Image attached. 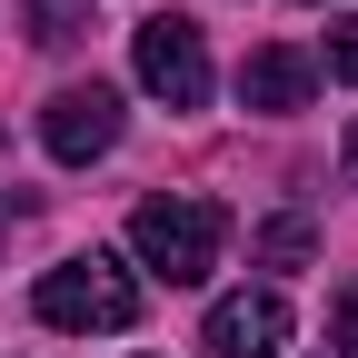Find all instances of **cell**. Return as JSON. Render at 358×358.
Here are the masks:
<instances>
[{
	"label": "cell",
	"instance_id": "cell-1",
	"mask_svg": "<svg viewBox=\"0 0 358 358\" xmlns=\"http://www.w3.org/2000/svg\"><path fill=\"white\" fill-rule=\"evenodd\" d=\"M30 308H40V329H70V338H120L129 319H140V279H129L110 249H80V259H60V268H40Z\"/></svg>",
	"mask_w": 358,
	"mask_h": 358
},
{
	"label": "cell",
	"instance_id": "cell-2",
	"mask_svg": "<svg viewBox=\"0 0 358 358\" xmlns=\"http://www.w3.org/2000/svg\"><path fill=\"white\" fill-rule=\"evenodd\" d=\"M219 249H229V209L219 199H140L129 209V259L169 289H199L219 268Z\"/></svg>",
	"mask_w": 358,
	"mask_h": 358
},
{
	"label": "cell",
	"instance_id": "cell-3",
	"mask_svg": "<svg viewBox=\"0 0 358 358\" xmlns=\"http://www.w3.org/2000/svg\"><path fill=\"white\" fill-rule=\"evenodd\" d=\"M129 70H140V90H150L159 110H209V90H219L209 40L179 20V10H159V20H140V30H129Z\"/></svg>",
	"mask_w": 358,
	"mask_h": 358
},
{
	"label": "cell",
	"instance_id": "cell-4",
	"mask_svg": "<svg viewBox=\"0 0 358 358\" xmlns=\"http://www.w3.org/2000/svg\"><path fill=\"white\" fill-rule=\"evenodd\" d=\"M40 150H50L60 169H90L120 150V90L110 80H70L50 90V110H40Z\"/></svg>",
	"mask_w": 358,
	"mask_h": 358
},
{
	"label": "cell",
	"instance_id": "cell-5",
	"mask_svg": "<svg viewBox=\"0 0 358 358\" xmlns=\"http://www.w3.org/2000/svg\"><path fill=\"white\" fill-rule=\"evenodd\" d=\"M199 348H209V358H279V348H289V299H279V289H229V299L199 319Z\"/></svg>",
	"mask_w": 358,
	"mask_h": 358
},
{
	"label": "cell",
	"instance_id": "cell-6",
	"mask_svg": "<svg viewBox=\"0 0 358 358\" xmlns=\"http://www.w3.org/2000/svg\"><path fill=\"white\" fill-rule=\"evenodd\" d=\"M308 90H319V60L308 50H249L239 60V110H308Z\"/></svg>",
	"mask_w": 358,
	"mask_h": 358
},
{
	"label": "cell",
	"instance_id": "cell-7",
	"mask_svg": "<svg viewBox=\"0 0 358 358\" xmlns=\"http://www.w3.org/2000/svg\"><path fill=\"white\" fill-rule=\"evenodd\" d=\"M308 249H319V229H308L299 209H289V219H268V229H259V259H268V268H299Z\"/></svg>",
	"mask_w": 358,
	"mask_h": 358
},
{
	"label": "cell",
	"instance_id": "cell-8",
	"mask_svg": "<svg viewBox=\"0 0 358 358\" xmlns=\"http://www.w3.org/2000/svg\"><path fill=\"white\" fill-rule=\"evenodd\" d=\"M30 40H40V50L80 40V0H30Z\"/></svg>",
	"mask_w": 358,
	"mask_h": 358
},
{
	"label": "cell",
	"instance_id": "cell-9",
	"mask_svg": "<svg viewBox=\"0 0 358 358\" xmlns=\"http://www.w3.org/2000/svg\"><path fill=\"white\" fill-rule=\"evenodd\" d=\"M319 70L358 90V10H348V20H329V50H319Z\"/></svg>",
	"mask_w": 358,
	"mask_h": 358
},
{
	"label": "cell",
	"instance_id": "cell-10",
	"mask_svg": "<svg viewBox=\"0 0 358 358\" xmlns=\"http://www.w3.org/2000/svg\"><path fill=\"white\" fill-rule=\"evenodd\" d=\"M329 348H338V358H358V279L329 299Z\"/></svg>",
	"mask_w": 358,
	"mask_h": 358
},
{
	"label": "cell",
	"instance_id": "cell-11",
	"mask_svg": "<svg viewBox=\"0 0 358 358\" xmlns=\"http://www.w3.org/2000/svg\"><path fill=\"white\" fill-rule=\"evenodd\" d=\"M338 169H348V189H358V120H348V140H338Z\"/></svg>",
	"mask_w": 358,
	"mask_h": 358
}]
</instances>
